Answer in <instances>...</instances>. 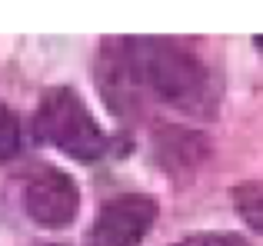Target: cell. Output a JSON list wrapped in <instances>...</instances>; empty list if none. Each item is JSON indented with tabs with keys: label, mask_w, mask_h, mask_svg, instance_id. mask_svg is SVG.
I'll return each mask as SVG.
<instances>
[{
	"label": "cell",
	"mask_w": 263,
	"mask_h": 246,
	"mask_svg": "<svg viewBox=\"0 0 263 246\" xmlns=\"http://www.w3.org/2000/svg\"><path fill=\"white\" fill-rule=\"evenodd\" d=\"M174 246H250L240 233H193Z\"/></svg>",
	"instance_id": "cell-7"
},
{
	"label": "cell",
	"mask_w": 263,
	"mask_h": 246,
	"mask_svg": "<svg viewBox=\"0 0 263 246\" xmlns=\"http://www.w3.org/2000/svg\"><path fill=\"white\" fill-rule=\"evenodd\" d=\"M24 210L37 227L67 230L80 213V190L73 176L57 167H37L24 183Z\"/></svg>",
	"instance_id": "cell-3"
},
{
	"label": "cell",
	"mask_w": 263,
	"mask_h": 246,
	"mask_svg": "<svg viewBox=\"0 0 263 246\" xmlns=\"http://www.w3.org/2000/svg\"><path fill=\"white\" fill-rule=\"evenodd\" d=\"M253 44H257V50L263 53V37H257V40H253Z\"/></svg>",
	"instance_id": "cell-8"
},
{
	"label": "cell",
	"mask_w": 263,
	"mask_h": 246,
	"mask_svg": "<svg viewBox=\"0 0 263 246\" xmlns=\"http://www.w3.org/2000/svg\"><path fill=\"white\" fill-rule=\"evenodd\" d=\"M17 150H20V123L10 107L0 104V163L13 160Z\"/></svg>",
	"instance_id": "cell-6"
},
{
	"label": "cell",
	"mask_w": 263,
	"mask_h": 246,
	"mask_svg": "<svg viewBox=\"0 0 263 246\" xmlns=\"http://www.w3.org/2000/svg\"><path fill=\"white\" fill-rule=\"evenodd\" d=\"M33 133L40 143L80 163H93L110 150L107 133L87 110L84 97L70 87H50L40 97L37 113H33Z\"/></svg>",
	"instance_id": "cell-2"
},
{
	"label": "cell",
	"mask_w": 263,
	"mask_h": 246,
	"mask_svg": "<svg viewBox=\"0 0 263 246\" xmlns=\"http://www.w3.org/2000/svg\"><path fill=\"white\" fill-rule=\"evenodd\" d=\"M100 90L117 113H137L147 100L186 117H210L217 107V84L203 60L157 37L103 40Z\"/></svg>",
	"instance_id": "cell-1"
},
{
	"label": "cell",
	"mask_w": 263,
	"mask_h": 246,
	"mask_svg": "<svg viewBox=\"0 0 263 246\" xmlns=\"http://www.w3.org/2000/svg\"><path fill=\"white\" fill-rule=\"evenodd\" d=\"M233 207L247 227L263 233V183H240L233 190Z\"/></svg>",
	"instance_id": "cell-5"
},
{
	"label": "cell",
	"mask_w": 263,
	"mask_h": 246,
	"mask_svg": "<svg viewBox=\"0 0 263 246\" xmlns=\"http://www.w3.org/2000/svg\"><path fill=\"white\" fill-rule=\"evenodd\" d=\"M157 220V203L143 193H120L97 210L90 246H140Z\"/></svg>",
	"instance_id": "cell-4"
}]
</instances>
